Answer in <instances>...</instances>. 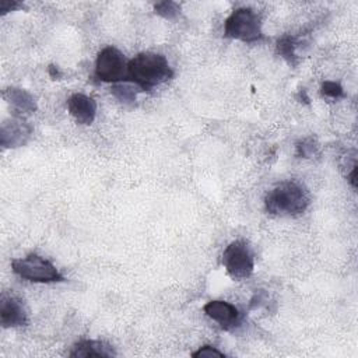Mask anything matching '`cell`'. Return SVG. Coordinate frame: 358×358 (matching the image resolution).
Returning a JSON list of instances; mask_svg holds the SVG:
<instances>
[{
    "label": "cell",
    "mask_w": 358,
    "mask_h": 358,
    "mask_svg": "<svg viewBox=\"0 0 358 358\" xmlns=\"http://www.w3.org/2000/svg\"><path fill=\"white\" fill-rule=\"evenodd\" d=\"M310 204L308 189L295 180L274 185L264 196L266 211L273 215L294 217L302 214Z\"/></svg>",
    "instance_id": "cell-1"
},
{
    "label": "cell",
    "mask_w": 358,
    "mask_h": 358,
    "mask_svg": "<svg viewBox=\"0 0 358 358\" xmlns=\"http://www.w3.org/2000/svg\"><path fill=\"white\" fill-rule=\"evenodd\" d=\"M173 71L165 56L154 52H143L129 60V80L140 90H151L166 83Z\"/></svg>",
    "instance_id": "cell-2"
},
{
    "label": "cell",
    "mask_w": 358,
    "mask_h": 358,
    "mask_svg": "<svg viewBox=\"0 0 358 358\" xmlns=\"http://www.w3.org/2000/svg\"><path fill=\"white\" fill-rule=\"evenodd\" d=\"M224 32L228 38L242 42H255L262 39V21L256 11L248 7H239L225 20Z\"/></svg>",
    "instance_id": "cell-3"
},
{
    "label": "cell",
    "mask_w": 358,
    "mask_h": 358,
    "mask_svg": "<svg viewBox=\"0 0 358 358\" xmlns=\"http://www.w3.org/2000/svg\"><path fill=\"white\" fill-rule=\"evenodd\" d=\"M11 268L18 277L34 282H55L64 280L55 264L34 253L22 259H14L11 262Z\"/></svg>",
    "instance_id": "cell-4"
},
{
    "label": "cell",
    "mask_w": 358,
    "mask_h": 358,
    "mask_svg": "<svg viewBox=\"0 0 358 358\" xmlns=\"http://www.w3.org/2000/svg\"><path fill=\"white\" fill-rule=\"evenodd\" d=\"M95 76L105 83H123L129 80V60L124 55L113 48H103L95 62Z\"/></svg>",
    "instance_id": "cell-5"
},
{
    "label": "cell",
    "mask_w": 358,
    "mask_h": 358,
    "mask_svg": "<svg viewBox=\"0 0 358 358\" xmlns=\"http://www.w3.org/2000/svg\"><path fill=\"white\" fill-rule=\"evenodd\" d=\"M222 266L234 280L250 277L255 268V260L249 243L242 239L232 241L222 253Z\"/></svg>",
    "instance_id": "cell-6"
},
{
    "label": "cell",
    "mask_w": 358,
    "mask_h": 358,
    "mask_svg": "<svg viewBox=\"0 0 358 358\" xmlns=\"http://www.w3.org/2000/svg\"><path fill=\"white\" fill-rule=\"evenodd\" d=\"M32 134V127L20 116L3 120L0 126V144L4 148L24 145Z\"/></svg>",
    "instance_id": "cell-7"
},
{
    "label": "cell",
    "mask_w": 358,
    "mask_h": 358,
    "mask_svg": "<svg viewBox=\"0 0 358 358\" xmlns=\"http://www.w3.org/2000/svg\"><path fill=\"white\" fill-rule=\"evenodd\" d=\"M28 323L24 302L15 295H3L0 299V324L4 329L21 327Z\"/></svg>",
    "instance_id": "cell-8"
},
{
    "label": "cell",
    "mask_w": 358,
    "mask_h": 358,
    "mask_svg": "<svg viewBox=\"0 0 358 358\" xmlns=\"http://www.w3.org/2000/svg\"><path fill=\"white\" fill-rule=\"evenodd\" d=\"M204 313L215 320L224 330H234L241 323L238 308L225 301H210L203 306Z\"/></svg>",
    "instance_id": "cell-9"
},
{
    "label": "cell",
    "mask_w": 358,
    "mask_h": 358,
    "mask_svg": "<svg viewBox=\"0 0 358 358\" xmlns=\"http://www.w3.org/2000/svg\"><path fill=\"white\" fill-rule=\"evenodd\" d=\"M67 110L78 124L88 126L95 119L96 102L88 95L73 94L67 99Z\"/></svg>",
    "instance_id": "cell-10"
},
{
    "label": "cell",
    "mask_w": 358,
    "mask_h": 358,
    "mask_svg": "<svg viewBox=\"0 0 358 358\" xmlns=\"http://www.w3.org/2000/svg\"><path fill=\"white\" fill-rule=\"evenodd\" d=\"M74 358H88V357H101L109 358L116 357V351L112 345L99 340H81L74 344L73 350L69 354Z\"/></svg>",
    "instance_id": "cell-11"
},
{
    "label": "cell",
    "mask_w": 358,
    "mask_h": 358,
    "mask_svg": "<svg viewBox=\"0 0 358 358\" xmlns=\"http://www.w3.org/2000/svg\"><path fill=\"white\" fill-rule=\"evenodd\" d=\"M3 98L11 105V108L20 113V115H27V113H32L36 110V102L34 99V96L22 90V88H17V87H10L3 92Z\"/></svg>",
    "instance_id": "cell-12"
},
{
    "label": "cell",
    "mask_w": 358,
    "mask_h": 358,
    "mask_svg": "<svg viewBox=\"0 0 358 358\" xmlns=\"http://www.w3.org/2000/svg\"><path fill=\"white\" fill-rule=\"evenodd\" d=\"M298 41L294 36H282L277 41V52L278 55L292 67L298 66L299 56L296 53Z\"/></svg>",
    "instance_id": "cell-13"
},
{
    "label": "cell",
    "mask_w": 358,
    "mask_h": 358,
    "mask_svg": "<svg viewBox=\"0 0 358 358\" xmlns=\"http://www.w3.org/2000/svg\"><path fill=\"white\" fill-rule=\"evenodd\" d=\"M138 87L134 84V85H130L127 83H117V84H113L112 88H110V92L112 95L123 102V103H127V105H133L136 102V98H137V92H138Z\"/></svg>",
    "instance_id": "cell-14"
},
{
    "label": "cell",
    "mask_w": 358,
    "mask_h": 358,
    "mask_svg": "<svg viewBox=\"0 0 358 358\" xmlns=\"http://www.w3.org/2000/svg\"><path fill=\"white\" fill-rule=\"evenodd\" d=\"M295 150H296V155L301 158H313L315 155L319 154V144L316 143L315 138L308 137L298 141L295 145Z\"/></svg>",
    "instance_id": "cell-15"
},
{
    "label": "cell",
    "mask_w": 358,
    "mask_h": 358,
    "mask_svg": "<svg viewBox=\"0 0 358 358\" xmlns=\"http://www.w3.org/2000/svg\"><path fill=\"white\" fill-rule=\"evenodd\" d=\"M154 10H155V14L161 15L165 20H175L180 14L179 4L175 1H168V0L157 3L154 6Z\"/></svg>",
    "instance_id": "cell-16"
},
{
    "label": "cell",
    "mask_w": 358,
    "mask_h": 358,
    "mask_svg": "<svg viewBox=\"0 0 358 358\" xmlns=\"http://www.w3.org/2000/svg\"><path fill=\"white\" fill-rule=\"evenodd\" d=\"M320 92H322V95H324L327 98H333V99H338V98L344 96L343 87L336 81H324L320 87Z\"/></svg>",
    "instance_id": "cell-17"
},
{
    "label": "cell",
    "mask_w": 358,
    "mask_h": 358,
    "mask_svg": "<svg viewBox=\"0 0 358 358\" xmlns=\"http://www.w3.org/2000/svg\"><path fill=\"white\" fill-rule=\"evenodd\" d=\"M192 357H194V358H200V357H203V358H211V357H225V354L222 352V351H220V350H217L215 347H213V345H203V347H200L197 351H194L193 354H192Z\"/></svg>",
    "instance_id": "cell-18"
},
{
    "label": "cell",
    "mask_w": 358,
    "mask_h": 358,
    "mask_svg": "<svg viewBox=\"0 0 358 358\" xmlns=\"http://www.w3.org/2000/svg\"><path fill=\"white\" fill-rule=\"evenodd\" d=\"M21 7H22V4L15 1V0H1L0 1V11H1V14H6L8 11H13V10L21 8Z\"/></svg>",
    "instance_id": "cell-19"
},
{
    "label": "cell",
    "mask_w": 358,
    "mask_h": 358,
    "mask_svg": "<svg viewBox=\"0 0 358 358\" xmlns=\"http://www.w3.org/2000/svg\"><path fill=\"white\" fill-rule=\"evenodd\" d=\"M48 73H49V76H50L53 80H60V78H62V73H60V70H59L57 66L50 64L49 69H48Z\"/></svg>",
    "instance_id": "cell-20"
},
{
    "label": "cell",
    "mask_w": 358,
    "mask_h": 358,
    "mask_svg": "<svg viewBox=\"0 0 358 358\" xmlns=\"http://www.w3.org/2000/svg\"><path fill=\"white\" fill-rule=\"evenodd\" d=\"M299 99H301V102L309 103V98H308V95H306V91H305L303 88L299 91Z\"/></svg>",
    "instance_id": "cell-21"
}]
</instances>
